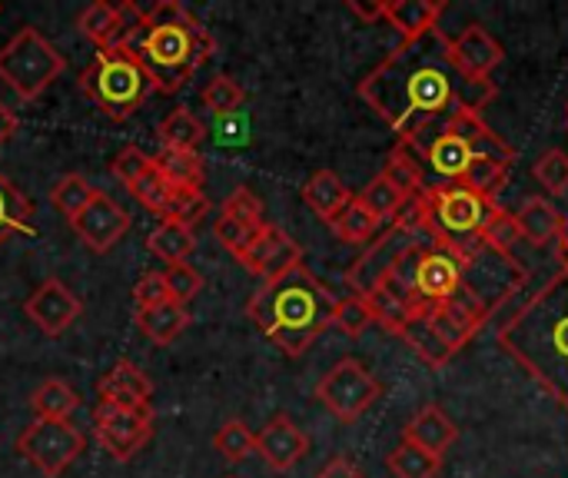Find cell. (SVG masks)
Masks as SVG:
<instances>
[{"label": "cell", "instance_id": "52a82bcc", "mask_svg": "<svg viewBox=\"0 0 568 478\" xmlns=\"http://www.w3.org/2000/svg\"><path fill=\"white\" fill-rule=\"evenodd\" d=\"M63 67H67L63 53L37 27L17 30L0 47V80L20 100H37L63 73Z\"/></svg>", "mask_w": 568, "mask_h": 478}, {"label": "cell", "instance_id": "bcb514c9", "mask_svg": "<svg viewBox=\"0 0 568 478\" xmlns=\"http://www.w3.org/2000/svg\"><path fill=\"white\" fill-rule=\"evenodd\" d=\"M220 216H230V220H236V223H246V226H266V213H263V203L246 190V186H240V190H233L226 200H223V206H220Z\"/></svg>", "mask_w": 568, "mask_h": 478}, {"label": "cell", "instance_id": "ee69618b", "mask_svg": "<svg viewBox=\"0 0 568 478\" xmlns=\"http://www.w3.org/2000/svg\"><path fill=\"white\" fill-rule=\"evenodd\" d=\"M206 213H210V200H206V193H203L200 186L173 190V203H170L166 220H176V223H183L186 230H193Z\"/></svg>", "mask_w": 568, "mask_h": 478}, {"label": "cell", "instance_id": "1f68e13d", "mask_svg": "<svg viewBox=\"0 0 568 478\" xmlns=\"http://www.w3.org/2000/svg\"><path fill=\"white\" fill-rule=\"evenodd\" d=\"M30 216H33V203L0 173V243H7V236L13 233L33 236Z\"/></svg>", "mask_w": 568, "mask_h": 478}, {"label": "cell", "instance_id": "2e32d148", "mask_svg": "<svg viewBox=\"0 0 568 478\" xmlns=\"http://www.w3.org/2000/svg\"><path fill=\"white\" fill-rule=\"evenodd\" d=\"M306 452H310V436L290 416H273L256 433V456L273 472H290L296 462L306 459Z\"/></svg>", "mask_w": 568, "mask_h": 478}, {"label": "cell", "instance_id": "b9f144b4", "mask_svg": "<svg viewBox=\"0 0 568 478\" xmlns=\"http://www.w3.org/2000/svg\"><path fill=\"white\" fill-rule=\"evenodd\" d=\"M519 240L523 236H519V226H516V213H509V210L499 206V213L493 216V223L486 226V236H483L486 250H493V253H499L506 260H516L513 250H516Z\"/></svg>", "mask_w": 568, "mask_h": 478}, {"label": "cell", "instance_id": "484cf974", "mask_svg": "<svg viewBox=\"0 0 568 478\" xmlns=\"http://www.w3.org/2000/svg\"><path fill=\"white\" fill-rule=\"evenodd\" d=\"M399 339L426 363V366H433V369H443L449 359H453V353H449V346L429 329V323L423 319V313L413 306V313H409V319H406V326L399 329Z\"/></svg>", "mask_w": 568, "mask_h": 478}, {"label": "cell", "instance_id": "603a6c76", "mask_svg": "<svg viewBox=\"0 0 568 478\" xmlns=\"http://www.w3.org/2000/svg\"><path fill=\"white\" fill-rule=\"evenodd\" d=\"M136 326L140 333L156 343V346H170L173 339H180V333L190 326V309L166 299L160 306H150V309H136Z\"/></svg>", "mask_w": 568, "mask_h": 478}, {"label": "cell", "instance_id": "f1b7e54d", "mask_svg": "<svg viewBox=\"0 0 568 478\" xmlns=\"http://www.w3.org/2000/svg\"><path fill=\"white\" fill-rule=\"evenodd\" d=\"M80 406V396L63 383V379H47L33 389L30 396V409L37 419H70Z\"/></svg>", "mask_w": 568, "mask_h": 478}, {"label": "cell", "instance_id": "7402d4cb", "mask_svg": "<svg viewBox=\"0 0 568 478\" xmlns=\"http://www.w3.org/2000/svg\"><path fill=\"white\" fill-rule=\"evenodd\" d=\"M303 203L326 223H333L349 203H353V193L349 186L333 173V170H320L306 180L303 186Z\"/></svg>", "mask_w": 568, "mask_h": 478}, {"label": "cell", "instance_id": "277c9868", "mask_svg": "<svg viewBox=\"0 0 568 478\" xmlns=\"http://www.w3.org/2000/svg\"><path fill=\"white\" fill-rule=\"evenodd\" d=\"M130 47L146 67L153 87L160 93H176L206 63L216 43L183 3L156 0L150 10H143V30Z\"/></svg>", "mask_w": 568, "mask_h": 478}, {"label": "cell", "instance_id": "ab89813d", "mask_svg": "<svg viewBox=\"0 0 568 478\" xmlns=\"http://www.w3.org/2000/svg\"><path fill=\"white\" fill-rule=\"evenodd\" d=\"M130 196L133 200H140L150 213H156L160 220H166V213H170V203H173V186L156 173V166H150L140 180H133L130 186Z\"/></svg>", "mask_w": 568, "mask_h": 478}, {"label": "cell", "instance_id": "d4e9b609", "mask_svg": "<svg viewBox=\"0 0 568 478\" xmlns=\"http://www.w3.org/2000/svg\"><path fill=\"white\" fill-rule=\"evenodd\" d=\"M146 250L153 256H160L166 266H176V263H186L190 253L196 250V240H193V230H186L183 223L176 220H160L150 236H146Z\"/></svg>", "mask_w": 568, "mask_h": 478}, {"label": "cell", "instance_id": "8fae6325", "mask_svg": "<svg viewBox=\"0 0 568 478\" xmlns=\"http://www.w3.org/2000/svg\"><path fill=\"white\" fill-rule=\"evenodd\" d=\"M416 243H423V240L403 233L399 226H389V230H386L379 240H373L369 250L349 266V273H346L349 293H353V296H363V299H369L373 293H379V289L393 279V269H396V263L403 260V253H406L409 246H416Z\"/></svg>", "mask_w": 568, "mask_h": 478}, {"label": "cell", "instance_id": "7a4b0ae2", "mask_svg": "<svg viewBox=\"0 0 568 478\" xmlns=\"http://www.w3.org/2000/svg\"><path fill=\"white\" fill-rule=\"evenodd\" d=\"M499 343L568 413V269L499 329Z\"/></svg>", "mask_w": 568, "mask_h": 478}, {"label": "cell", "instance_id": "6da1fadb", "mask_svg": "<svg viewBox=\"0 0 568 478\" xmlns=\"http://www.w3.org/2000/svg\"><path fill=\"white\" fill-rule=\"evenodd\" d=\"M356 90L373 113L386 120L396 140H409L413 133L446 123L463 110L483 113V106H489L499 93L493 80L463 73L453 40L439 27L416 40H403L359 80Z\"/></svg>", "mask_w": 568, "mask_h": 478}, {"label": "cell", "instance_id": "8992f818", "mask_svg": "<svg viewBox=\"0 0 568 478\" xmlns=\"http://www.w3.org/2000/svg\"><path fill=\"white\" fill-rule=\"evenodd\" d=\"M80 90L110 120L133 116L153 93V80L133 47H100L90 67L80 73Z\"/></svg>", "mask_w": 568, "mask_h": 478}, {"label": "cell", "instance_id": "9f6ffc18", "mask_svg": "<svg viewBox=\"0 0 568 478\" xmlns=\"http://www.w3.org/2000/svg\"><path fill=\"white\" fill-rule=\"evenodd\" d=\"M566 120H568V106H566Z\"/></svg>", "mask_w": 568, "mask_h": 478}, {"label": "cell", "instance_id": "5b68a950", "mask_svg": "<svg viewBox=\"0 0 568 478\" xmlns=\"http://www.w3.org/2000/svg\"><path fill=\"white\" fill-rule=\"evenodd\" d=\"M423 203H426V236L433 246H443L459 260H469L486 250L483 236L493 216L499 213V203L483 200L459 183H436V186L429 183Z\"/></svg>", "mask_w": 568, "mask_h": 478}, {"label": "cell", "instance_id": "ac0fdd59", "mask_svg": "<svg viewBox=\"0 0 568 478\" xmlns=\"http://www.w3.org/2000/svg\"><path fill=\"white\" fill-rule=\"evenodd\" d=\"M97 393H100V403H113V406H126V409H146L150 396H153V383L140 366L120 359L97 379Z\"/></svg>", "mask_w": 568, "mask_h": 478}, {"label": "cell", "instance_id": "5bb4252c", "mask_svg": "<svg viewBox=\"0 0 568 478\" xmlns=\"http://www.w3.org/2000/svg\"><path fill=\"white\" fill-rule=\"evenodd\" d=\"M23 313H27V319H30L40 333H47V336H63V333L83 316V299H80L67 283L47 279V283H40V286L27 296Z\"/></svg>", "mask_w": 568, "mask_h": 478}, {"label": "cell", "instance_id": "ffe728a7", "mask_svg": "<svg viewBox=\"0 0 568 478\" xmlns=\"http://www.w3.org/2000/svg\"><path fill=\"white\" fill-rule=\"evenodd\" d=\"M456 439H459V429L439 406H423L409 419V426L403 429V443H413V446H419V449H426V452H433L439 459Z\"/></svg>", "mask_w": 568, "mask_h": 478}, {"label": "cell", "instance_id": "9c48e42d", "mask_svg": "<svg viewBox=\"0 0 568 478\" xmlns=\"http://www.w3.org/2000/svg\"><path fill=\"white\" fill-rule=\"evenodd\" d=\"M383 396L379 379L353 356L339 359L316 386V399L339 419V423H356L366 416Z\"/></svg>", "mask_w": 568, "mask_h": 478}, {"label": "cell", "instance_id": "db71d44e", "mask_svg": "<svg viewBox=\"0 0 568 478\" xmlns=\"http://www.w3.org/2000/svg\"><path fill=\"white\" fill-rule=\"evenodd\" d=\"M559 250H562V263H566V269H568V243L566 240H559Z\"/></svg>", "mask_w": 568, "mask_h": 478}, {"label": "cell", "instance_id": "681fc988", "mask_svg": "<svg viewBox=\"0 0 568 478\" xmlns=\"http://www.w3.org/2000/svg\"><path fill=\"white\" fill-rule=\"evenodd\" d=\"M166 299H170V293H166L163 273H146V276H140V283L133 286V306H136V309H150V306H160V303H166Z\"/></svg>", "mask_w": 568, "mask_h": 478}, {"label": "cell", "instance_id": "f5cc1de1", "mask_svg": "<svg viewBox=\"0 0 568 478\" xmlns=\"http://www.w3.org/2000/svg\"><path fill=\"white\" fill-rule=\"evenodd\" d=\"M13 133H17V113H13L10 106L0 103V146H3Z\"/></svg>", "mask_w": 568, "mask_h": 478}, {"label": "cell", "instance_id": "30bf717a", "mask_svg": "<svg viewBox=\"0 0 568 478\" xmlns=\"http://www.w3.org/2000/svg\"><path fill=\"white\" fill-rule=\"evenodd\" d=\"M93 429H97L100 449L110 459L130 462L153 436V413H150V406L146 409H126V406L100 403L93 409Z\"/></svg>", "mask_w": 568, "mask_h": 478}, {"label": "cell", "instance_id": "d590c367", "mask_svg": "<svg viewBox=\"0 0 568 478\" xmlns=\"http://www.w3.org/2000/svg\"><path fill=\"white\" fill-rule=\"evenodd\" d=\"M329 226H333V233H336L343 243H356V246H359V243H373V236L379 233L383 223L353 196V203H349Z\"/></svg>", "mask_w": 568, "mask_h": 478}, {"label": "cell", "instance_id": "816d5d0a", "mask_svg": "<svg viewBox=\"0 0 568 478\" xmlns=\"http://www.w3.org/2000/svg\"><path fill=\"white\" fill-rule=\"evenodd\" d=\"M359 20H366V23H376V20H383V3H363V0H349L346 3Z\"/></svg>", "mask_w": 568, "mask_h": 478}, {"label": "cell", "instance_id": "8d00e7d4", "mask_svg": "<svg viewBox=\"0 0 568 478\" xmlns=\"http://www.w3.org/2000/svg\"><path fill=\"white\" fill-rule=\"evenodd\" d=\"M366 303H369V309H373L376 326H383V329L393 333V336H399V329L406 326V319H409V313H413V299H406L403 293H396L389 283H386L379 293H373Z\"/></svg>", "mask_w": 568, "mask_h": 478}, {"label": "cell", "instance_id": "f35d334b", "mask_svg": "<svg viewBox=\"0 0 568 478\" xmlns=\"http://www.w3.org/2000/svg\"><path fill=\"white\" fill-rule=\"evenodd\" d=\"M213 446L216 452L230 462V466H240L243 459H250L256 452V436L250 433V426L243 419H230L220 426V433L213 436Z\"/></svg>", "mask_w": 568, "mask_h": 478}, {"label": "cell", "instance_id": "e0dca14e", "mask_svg": "<svg viewBox=\"0 0 568 478\" xmlns=\"http://www.w3.org/2000/svg\"><path fill=\"white\" fill-rule=\"evenodd\" d=\"M453 53H456V63L463 67V73H469L476 80H493V70L506 60L503 43L483 23H469L453 40Z\"/></svg>", "mask_w": 568, "mask_h": 478}, {"label": "cell", "instance_id": "74e56055", "mask_svg": "<svg viewBox=\"0 0 568 478\" xmlns=\"http://www.w3.org/2000/svg\"><path fill=\"white\" fill-rule=\"evenodd\" d=\"M200 100H203V106L213 113V120H220V116L240 113V106H243V100H246V90H243L233 77L220 73V77H213V80L203 87Z\"/></svg>", "mask_w": 568, "mask_h": 478}, {"label": "cell", "instance_id": "d6986e66", "mask_svg": "<svg viewBox=\"0 0 568 478\" xmlns=\"http://www.w3.org/2000/svg\"><path fill=\"white\" fill-rule=\"evenodd\" d=\"M443 13H446L443 0H383V20L396 27L403 40H416L436 30Z\"/></svg>", "mask_w": 568, "mask_h": 478}, {"label": "cell", "instance_id": "f546056e", "mask_svg": "<svg viewBox=\"0 0 568 478\" xmlns=\"http://www.w3.org/2000/svg\"><path fill=\"white\" fill-rule=\"evenodd\" d=\"M156 136H160V146L163 150H193L196 153V146L203 143V136H206V126L200 123V116L193 113V110H173L163 123H160V130H156Z\"/></svg>", "mask_w": 568, "mask_h": 478}, {"label": "cell", "instance_id": "4316f807", "mask_svg": "<svg viewBox=\"0 0 568 478\" xmlns=\"http://www.w3.org/2000/svg\"><path fill=\"white\" fill-rule=\"evenodd\" d=\"M77 27L83 37H90L100 47H116L120 40V3H106V0H93L80 10Z\"/></svg>", "mask_w": 568, "mask_h": 478}, {"label": "cell", "instance_id": "44dd1931", "mask_svg": "<svg viewBox=\"0 0 568 478\" xmlns=\"http://www.w3.org/2000/svg\"><path fill=\"white\" fill-rule=\"evenodd\" d=\"M516 226H519V236L529 243V246H549L552 240L562 236L566 230V216L559 213L556 203H549L546 196H529L519 213H516Z\"/></svg>", "mask_w": 568, "mask_h": 478}, {"label": "cell", "instance_id": "c3c4849f", "mask_svg": "<svg viewBox=\"0 0 568 478\" xmlns=\"http://www.w3.org/2000/svg\"><path fill=\"white\" fill-rule=\"evenodd\" d=\"M150 166H153V156H146L140 146H123V150L116 153V160H113V176H116L123 186H130V183L140 180Z\"/></svg>", "mask_w": 568, "mask_h": 478}, {"label": "cell", "instance_id": "ba28073f", "mask_svg": "<svg viewBox=\"0 0 568 478\" xmlns=\"http://www.w3.org/2000/svg\"><path fill=\"white\" fill-rule=\"evenodd\" d=\"M87 449L83 433L70 419H33L17 436V452L43 478H60Z\"/></svg>", "mask_w": 568, "mask_h": 478}, {"label": "cell", "instance_id": "6f0895ef", "mask_svg": "<svg viewBox=\"0 0 568 478\" xmlns=\"http://www.w3.org/2000/svg\"><path fill=\"white\" fill-rule=\"evenodd\" d=\"M226 478H233V476H226Z\"/></svg>", "mask_w": 568, "mask_h": 478}, {"label": "cell", "instance_id": "f907efd6", "mask_svg": "<svg viewBox=\"0 0 568 478\" xmlns=\"http://www.w3.org/2000/svg\"><path fill=\"white\" fill-rule=\"evenodd\" d=\"M316 478H366V472L353 462V459H346V456H336V459H329Z\"/></svg>", "mask_w": 568, "mask_h": 478}, {"label": "cell", "instance_id": "4dcf8cb0", "mask_svg": "<svg viewBox=\"0 0 568 478\" xmlns=\"http://www.w3.org/2000/svg\"><path fill=\"white\" fill-rule=\"evenodd\" d=\"M509 166L513 163L496 160V156H473V163H469V170H466V176H463L459 186H466L469 193L496 203V196L503 193V186L509 180Z\"/></svg>", "mask_w": 568, "mask_h": 478}, {"label": "cell", "instance_id": "4fadbf2b", "mask_svg": "<svg viewBox=\"0 0 568 478\" xmlns=\"http://www.w3.org/2000/svg\"><path fill=\"white\" fill-rule=\"evenodd\" d=\"M240 263H243L253 276H260L263 286H266V283L283 279L286 273H293L296 266H303V250H300V243H296L286 230L266 223V226L260 230V236L250 243V250L240 256Z\"/></svg>", "mask_w": 568, "mask_h": 478}, {"label": "cell", "instance_id": "11a10c76", "mask_svg": "<svg viewBox=\"0 0 568 478\" xmlns=\"http://www.w3.org/2000/svg\"><path fill=\"white\" fill-rule=\"evenodd\" d=\"M559 240H566L568 243V220H566V230H562V236H559Z\"/></svg>", "mask_w": 568, "mask_h": 478}, {"label": "cell", "instance_id": "cb8c5ba5", "mask_svg": "<svg viewBox=\"0 0 568 478\" xmlns=\"http://www.w3.org/2000/svg\"><path fill=\"white\" fill-rule=\"evenodd\" d=\"M383 176L393 186H399L406 193V200H416V196H423L429 190V173H426L423 160L406 143H396L393 146V153H389V160L383 166Z\"/></svg>", "mask_w": 568, "mask_h": 478}, {"label": "cell", "instance_id": "9a60e30c", "mask_svg": "<svg viewBox=\"0 0 568 478\" xmlns=\"http://www.w3.org/2000/svg\"><path fill=\"white\" fill-rule=\"evenodd\" d=\"M70 226H73V233H77L93 253H106V250H113V246L126 236L130 216H126V210H123L116 200H110L106 193H97V200H93L80 216H73Z\"/></svg>", "mask_w": 568, "mask_h": 478}, {"label": "cell", "instance_id": "60d3db41", "mask_svg": "<svg viewBox=\"0 0 568 478\" xmlns=\"http://www.w3.org/2000/svg\"><path fill=\"white\" fill-rule=\"evenodd\" d=\"M536 183L549 193V196H562L568 193V153L566 150H546L536 166H532Z\"/></svg>", "mask_w": 568, "mask_h": 478}, {"label": "cell", "instance_id": "7bdbcfd3", "mask_svg": "<svg viewBox=\"0 0 568 478\" xmlns=\"http://www.w3.org/2000/svg\"><path fill=\"white\" fill-rule=\"evenodd\" d=\"M373 309L363 296H346V299H336V313H333V326L346 336H363L369 326H373Z\"/></svg>", "mask_w": 568, "mask_h": 478}, {"label": "cell", "instance_id": "d6a6232c", "mask_svg": "<svg viewBox=\"0 0 568 478\" xmlns=\"http://www.w3.org/2000/svg\"><path fill=\"white\" fill-rule=\"evenodd\" d=\"M389 472L396 478H436L443 472V459L413 446V443H399L389 459H386Z\"/></svg>", "mask_w": 568, "mask_h": 478}, {"label": "cell", "instance_id": "83f0119b", "mask_svg": "<svg viewBox=\"0 0 568 478\" xmlns=\"http://www.w3.org/2000/svg\"><path fill=\"white\" fill-rule=\"evenodd\" d=\"M153 166L173 190L203 186V156L193 150H160L153 156Z\"/></svg>", "mask_w": 568, "mask_h": 478}, {"label": "cell", "instance_id": "3957f363", "mask_svg": "<svg viewBox=\"0 0 568 478\" xmlns=\"http://www.w3.org/2000/svg\"><path fill=\"white\" fill-rule=\"evenodd\" d=\"M333 313L336 296L306 266L260 286L246 303V316L286 356H303L333 326Z\"/></svg>", "mask_w": 568, "mask_h": 478}, {"label": "cell", "instance_id": "e575fe53", "mask_svg": "<svg viewBox=\"0 0 568 478\" xmlns=\"http://www.w3.org/2000/svg\"><path fill=\"white\" fill-rule=\"evenodd\" d=\"M97 186H90L80 173H67V176H60L53 186H50V203L67 216V220H73V216H80L93 200H97Z\"/></svg>", "mask_w": 568, "mask_h": 478}, {"label": "cell", "instance_id": "836d02e7", "mask_svg": "<svg viewBox=\"0 0 568 478\" xmlns=\"http://www.w3.org/2000/svg\"><path fill=\"white\" fill-rule=\"evenodd\" d=\"M379 223H393L396 216H399V210L406 206V193L399 190V186H393L383 173L379 176H373L366 186H363V193L356 196Z\"/></svg>", "mask_w": 568, "mask_h": 478}, {"label": "cell", "instance_id": "7c38bea8", "mask_svg": "<svg viewBox=\"0 0 568 478\" xmlns=\"http://www.w3.org/2000/svg\"><path fill=\"white\" fill-rule=\"evenodd\" d=\"M463 286H466V260H459L456 253L443 246L426 243L419 266H416V279H413V303L439 306L453 299Z\"/></svg>", "mask_w": 568, "mask_h": 478}, {"label": "cell", "instance_id": "f6af8a7d", "mask_svg": "<svg viewBox=\"0 0 568 478\" xmlns=\"http://www.w3.org/2000/svg\"><path fill=\"white\" fill-rule=\"evenodd\" d=\"M163 279H166V293L173 303L186 306L200 296L203 289V276L190 266V263H176V266H166L163 269Z\"/></svg>", "mask_w": 568, "mask_h": 478}, {"label": "cell", "instance_id": "7dc6e473", "mask_svg": "<svg viewBox=\"0 0 568 478\" xmlns=\"http://www.w3.org/2000/svg\"><path fill=\"white\" fill-rule=\"evenodd\" d=\"M216 240L240 260L246 250H250V243L260 236V230L263 226H246V223H236V220H230V216H216Z\"/></svg>", "mask_w": 568, "mask_h": 478}]
</instances>
